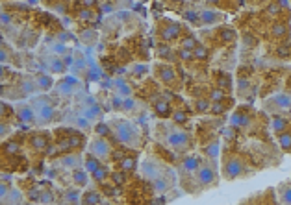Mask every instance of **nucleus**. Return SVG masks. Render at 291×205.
I'll list each match as a JSON object with an SVG mask.
<instances>
[{
	"mask_svg": "<svg viewBox=\"0 0 291 205\" xmlns=\"http://www.w3.org/2000/svg\"><path fill=\"white\" fill-rule=\"evenodd\" d=\"M80 6L82 8H89V10H93L98 6V0H80Z\"/></svg>",
	"mask_w": 291,
	"mask_h": 205,
	"instance_id": "obj_52",
	"label": "nucleus"
},
{
	"mask_svg": "<svg viewBox=\"0 0 291 205\" xmlns=\"http://www.w3.org/2000/svg\"><path fill=\"white\" fill-rule=\"evenodd\" d=\"M158 130L163 132V141H165V144L171 150L180 152V154L193 150L195 139L191 137V133H187L186 130H180L177 124H175V126H163V124H162Z\"/></svg>",
	"mask_w": 291,
	"mask_h": 205,
	"instance_id": "obj_1",
	"label": "nucleus"
},
{
	"mask_svg": "<svg viewBox=\"0 0 291 205\" xmlns=\"http://www.w3.org/2000/svg\"><path fill=\"white\" fill-rule=\"evenodd\" d=\"M288 91H290V94H291V82H288Z\"/></svg>",
	"mask_w": 291,
	"mask_h": 205,
	"instance_id": "obj_56",
	"label": "nucleus"
},
{
	"mask_svg": "<svg viewBox=\"0 0 291 205\" xmlns=\"http://www.w3.org/2000/svg\"><path fill=\"white\" fill-rule=\"evenodd\" d=\"M112 152H113V148L110 146V143L106 141L104 137H98V135H97L93 141L89 143V154L98 157L100 161H102V159H110V157H112Z\"/></svg>",
	"mask_w": 291,
	"mask_h": 205,
	"instance_id": "obj_6",
	"label": "nucleus"
},
{
	"mask_svg": "<svg viewBox=\"0 0 291 205\" xmlns=\"http://www.w3.org/2000/svg\"><path fill=\"white\" fill-rule=\"evenodd\" d=\"M167 170L162 168V164L158 163V161H152V159H146L141 163V174L143 177H146L148 181H152V179H156L160 176H163Z\"/></svg>",
	"mask_w": 291,
	"mask_h": 205,
	"instance_id": "obj_9",
	"label": "nucleus"
},
{
	"mask_svg": "<svg viewBox=\"0 0 291 205\" xmlns=\"http://www.w3.org/2000/svg\"><path fill=\"white\" fill-rule=\"evenodd\" d=\"M95 133L98 135V137H110V135L113 133V130H112V126L106 122H98L97 126H95Z\"/></svg>",
	"mask_w": 291,
	"mask_h": 205,
	"instance_id": "obj_35",
	"label": "nucleus"
},
{
	"mask_svg": "<svg viewBox=\"0 0 291 205\" xmlns=\"http://www.w3.org/2000/svg\"><path fill=\"white\" fill-rule=\"evenodd\" d=\"M158 56H160V59H167V61H173V59H177L178 58L177 54L173 50H169L167 46H162V48L158 50Z\"/></svg>",
	"mask_w": 291,
	"mask_h": 205,
	"instance_id": "obj_42",
	"label": "nucleus"
},
{
	"mask_svg": "<svg viewBox=\"0 0 291 205\" xmlns=\"http://www.w3.org/2000/svg\"><path fill=\"white\" fill-rule=\"evenodd\" d=\"M178 59H182V61H193L195 59V54H193V50H186V48H180V50L177 52Z\"/></svg>",
	"mask_w": 291,
	"mask_h": 205,
	"instance_id": "obj_46",
	"label": "nucleus"
},
{
	"mask_svg": "<svg viewBox=\"0 0 291 205\" xmlns=\"http://www.w3.org/2000/svg\"><path fill=\"white\" fill-rule=\"evenodd\" d=\"M10 22H11V15H10V13H6V11H4V13H2V24L6 26V24H10Z\"/></svg>",
	"mask_w": 291,
	"mask_h": 205,
	"instance_id": "obj_55",
	"label": "nucleus"
},
{
	"mask_svg": "<svg viewBox=\"0 0 291 205\" xmlns=\"http://www.w3.org/2000/svg\"><path fill=\"white\" fill-rule=\"evenodd\" d=\"M154 74H156L165 85H169V87H173V89H178V87H180L178 74L171 65H167V63H158V65H154Z\"/></svg>",
	"mask_w": 291,
	"mask_h": 205,
	"instance_id": "obj_5",
	"label": "nucleus"
},
{
	"mask_svg": "<svg viewBox=\"0 0 291 205\" xmlns=\"http://www.w3.org/2000/svg\"><path fill=\"white\" fill-rule=\"evenodd\" d=\"M217 37L223 44H234L236 39H238V33H236L234 28H230V26H223V28L217 30Z\"/></svg>",
	"mask_w": 291,
	"mask_h": 205,
	"instance_id": "obj_18",
	"label": "nucleus"
},
{
	"mask_svg": "<svg viewBox=\"0 0 291 205\" xmlns=\"http://www.w3.org/2000/svg\"><path fill=\"white\" fill-rule=\"evenodd\" d=\"M230 124L234 128H247L250 124V107H239L238 111L232 115Z\"/></svg>",
	"mask_w": 291,
	"mask_h": 205,
	"instance_id": "obj_13",
	"label": "nucleus"
},
{
	"mask_svg": "<svg viewBox=\"0 0 291 205\" xmlns=\"http://www.w3.org/2000/svg\"><path fill=\"white\" fill-rule=\"evenodd\" d=\"M290 124H291L290 118L280 113H275L271 117V130H273V133L280 135L284 133V132H288V130H290Z\"/></svg>",
	"mask_w": 291,
	"mask_h": 205,
	"instance_id": "obj_14",
	"label": "nucleus"
},
{
	"mask_svg": "<svg viewBox=\"0 0 291 205\" xmlns=\"http://www.w3.org/2000/svg\"><path fill=\"white\" fill-rule=\"evenodd\" d=\"M146 72V67H134V76L135 78H143Z\"/></svg>",
	"mask_w": 291,
	"mask_h": 205,
	"instance_id": "obj_54",
	"label": "nucleus"
},
{
	"mask_svg": "<svg viewBox=\"0 0 291 205\" xmlns=\"http://www.w3.org/2000/svg\"><path fill=\"white\" fill-rule=\"evenodd\" d=\"M271 33H273L275 39H284V37L290 35V26H288L286 22H276V24L271 28Z\"/></svg>",
	"mask_w": 291,
	"mask_h": 205,
	"instance_id": "obj_25",
	"label": "nucleus"
},
{
	"mask_svg": "<svg viewBox=\"0 0 291 205\" xmlns=\"http://www.w3.org/2000/svg\"><path fill=\"white\" fill-rule=\"evenodd\" d=\"M47 67H48V71L52 72V74H63L65 72V61L63 59H58V58H50V61L47 63Z\"/></svg>",
	"mask_w": 291,
	"mask_h": 205,
	"instance_id": "obj_30",
	"label": "nucleus"
},
{
	"mask_svg": "<svg viewBox=\"0 0 291 205\" xmlns=\"http://www.w3.org/2000/svg\"><path fill=\"white\" fill-rule=\"evenodd\" d=\"M158 33H160V37H162L165 43H173L180 37L182 26L173 21H163L162 22V26H160V30H158Z\"/></svg>",
	"mask_w": 291,
	"mask_h": 205,
	"instance_id": "obj_7",
	"label": "nucleus"
},
{
	"mask_svg": "<svg viewBox=\"0 0 291 205\" xmlns=\"http://www.w3.org/2000/svg\"><path fill=\"white\" fill-rule=\"evenodd\" d=\"M243 41L247 43V46H256V44H258V39H256L254 35H250V33H245V35H243Z\"/></svg>",
	"mask_w": 291,
	"mask_h": 205,
	"instance_id": "obj_51",
	"label": "nucleus"
},
{
	"mask_svg": "<svg viewBox=\"0 0 291 205\" xmlns=\"http://www.w3.org/2000/svg\"><path fill=\"white\" fill-rule=\"evenodd\" d=\"M198 17H200V24H204V26H211V24L223 21V15L215 10H202L198 13Z\"/></svg>",
	"mask_w": 291,
	"mask_h": 205,
	"instance_id": "obj_16",
	"label": "nucleus"
},
{
	"mask_svg": "<svg viewBox=\"0 0 291 205\" xmlns=\"http://www.w3.org/2000/svg\"><path fill=\"white\" fill-rule=\"evenodd\" d=\"M91 176H93L95 181H97V183H100V185H104L106 181L112 177V176H110V170H108V166H104V164H102L100 168H97Z\"/></svg>",
	"mask_w": 291,
	"mask_h": 205,
	"instance_id": "obj_29",
	"label": "nucleus"
},
{
	"mask_svg": "<svg viewBox=\"0 0 291 205\" xmlns=\"http://www.w3.org/2000/svg\"><path fill=\"white\" fill-rule=\"evenodd\" d=\"M195 183L198 189H210V187L217 185V172L211 166V163H206V161L200 163L195 172Z\"/></svg>",
	"mask_w": 291,
	"mask_h": 205,
	"instance_id": "obj_4",
	"label": "nucleus"
},
{
	"mask_svg": "<svg viewBox=\"0 0 291 205\" xmlns=\"http://www.w3.org/2000/svg\"><path fill=\"white\" fill-rule=\"evenodd\" d=\"M126 179H128V174H126V172H123V170L112 172V177H110V181H112L115 187H121V185H125Z\"/></svg>",
	"mask_w": 291,
	"mask_h": 205,
	"instance_id": "obj_36",
	"label": "nucleus"
},
{
	"mask_svg": "<svg viewBox=\"0 0 291 205\" xmlns=\"http://www.w3.org/2000/svg\"><path fill=\"white\" fill-rule=\"evenodd\" d=\"M50 50L56 52V54H67V46H63L62 43H56V44L50 46Z\"/></svg>",
	"mask_w": 291,
	"mask_h": 205,
	"instance_id": "obj_53",
	"label": "nucleus"
},
{
	"mask_svg": "<svg viewBox=\"0 0 291 205\" xmlns=\"http://www.w3.org/2000/svg\"><path fill=\"white\" fill-rule=\"evenodd\" d=\"M135 168H137V159H135V154L132 152V154H128L119 163V170H123V172H126V174H132Z\"/></svg>",
	"mask_w": 291,
	"mask_h": 205,
	"instance_id": "obj_20",
	"label": "nucleus"
},
{
	"mask_svg": "<svg viewBox=\"0 0 291 205\" xmlns=\"http://www.w3.org/2000/svg\"><path fill=\"white\" fill-rule=\"evenodd\" d=\"M15 117L19 118L21 126H30V124L37 122L35 109L32 107L30 103H19V105L15 107Z\"/></svg>",
	"mask_w": 291,
	"mask_h": 205,
	"instance_id": "obj_8",
	"label": "nucleus"
},
{
	"mask_svg": "<svg viewBox=\"0 0 291 205\" xmlns=\"http://www.w3.org/2000/svg\"><path fill=\"white\" fill-rule=\"evenodd\" d=\"M134 107H135V102L132 100V98H130V96L123 100V111H132Z\"/></svg>",
	"mask_w": 291,
	"mask_h": 205,
	"instance_id": "obj_50",
	"label": "nucleus"
},
{
	"mask_svg": "<svg viewBox=\"0 0 291 205\" xmlns=\"http://www.w3.org/2000/svg\"><path fill=\"white\" fill-rule=\"evenodd\" d=\"M193 107H195V111H197V113L206 115V113H210V109H211V100H210V98H204V96H200V98L195 100Z\"/></svg>",
	"mask_w": 291,
	"mask_h": 205,
	"instance_id": "obj_28",
	"label": "nucleus"
},
{
	"mask_svg": "<svg viewBox=\"0 0 291 205\" xmlns=\"http://www.w3.org/2000/svg\"><path fill=\"white\" fill-rule=\"evenodd\" d=\"M83 164H85V170H87V172H91V174H93L97 168H100V166H102L100 159H98V157H95V155H91V154L85 155V163Z\"/></svg>",
	"mask_w": 291,
	"mask_h": 205,
	"instance_id": "obj_32",
	"label": "nucleus"
},
{
	"mask_svg": "<svg viewBox=\"0 0 291 205\" xmlns=\"http://www.w3.org/2000/svg\"><path fill=\"white\" fill-rule=\"evenodd\" d=\"M78 19L93 22V21H98V15H97L93 10H89V8H82V10L78 11Z\"/></svg>",
	"mask_w": 291,
	"mask_h": 205,
	"instance_id": "obj_39",
	"label": "nucleus"
},
{
	"mask_svg": "<svg viewBox=\"0 0 291 205\" xmlns=\"http://www.w3.org/2000/svg\"><path fill=\"white\" fill-rule=\"evenodd\" d=\"M4 200V198H2ZM4 205H21L22 204V194L21 192H17V190H13L8 194V202H2Z\"/></svg>",
	"mask_w": 291,
	"mask_h": 205,
	"instance_id": "obj_41",
	"label": "nucleus"
},
{
	"mask_svg": "<svg viewBox=\"0 0 291 205\" xmlns=\"http://www.w3.org/2000/svg\"><path fill=\"white\" fill-rule=\"evenodd\" d=\"M200 163H202L200 155H186V157L180 161V170L186 172V174H195L197 168L200 166Z\"/></svg>",
	"mask_w": 291,
	"mask_h": 205,
	"instance_id": "obj_15",
	"label": "nucleus"
},
{
	"mask_svg": "<svg viewBox=\"0 0 291 205\" xmlns=\"http://www.w3.org/2000/svg\"><path fill=\"white\" fill-rule=\"evenodd\" d=\"M87 181H89V176H87V172H83L82 168H76L73 172V183L76 187H85Z\"/></svg>",
	"mask_w": 291,
	"mask_h": 205,
	"instance_id": "obj_31",
	"label": "nucleus"
},
{
	"mask_svg": "<svg viewBox=\"0 0 291 205\" xmlns=\"http://www.w3.org/2000/svg\"><path fill=\"white\" fill-rule=\"evenodd\" d=\"M78 89V82L76 80H73V78H63L62 82L58 83V91L62 92V94H71V92H74Z\"/></svg>",
	"mask_w": 291,
	"mask_h": 205,
	"instance_id": "obj_23",
	"label": "nucleus"
},
{
	"mask_svg": "<svg viewBox=\"0 0 291 205\" xmlns=\"http://www.w3.org/2000/svg\"><path fill=\"white\" fill-rule=\"evenodd\" d=\"M193 54H195V59H202V61H206V59H208V56H210L208 48H206L204 44H198L197 48L193 50Z\"/></svg>",
	"mask_w": 291,
	"mask_h": 205,
	"instance_id": "obj_44",
	"label": "nucleus"
},
{
	"mask_svg": "<svg viewBox=\"0 0 291 205\" xmlns=\"http://www.w3.org/2000/svg\"><path fill=\"white\" fill-rule=\"evenodd\" d=\"M28 146L37 150V152H43L48 148V135L47 132H33V133L28 135Z\"/></svg>",
	"mask_w": 291,
	"mask_h": 205,
	"instance_id": "obj_12",
	"label": "nucleus"
},
{
	"mask_svg": "<svg viewBox=\"0 0 291 205\" xmlns=\"http://www.w3.org/2000/svg\"><path fill=\"white\" fill-rule=\"evenodd\" d=\"M267 107H273L276 113H288L291 111V94H286V92H278V94H275L273 98L269 100V105Z\"/></svg>",
	"mask_w": 291,
	"mask_h": 205,
	"instance_id": "obj_10",
	"label": "nucleus"
},
{
	"mask_svg": "<svg viewBox=\"0 0 291 205\" xmlns=\"http://www.w3.org/2000/svg\"><path fill=\"white\" fill-rule=\"evenodd\" d=\"M184 19H186V21H189V22H193L195 26H200V17H198L197 11L186 10V11H184Z\"/></svg>",
	"mask_w": 291,
	"mask_h": 205,
	"instance_id": "obj_45",
	"label": "nucleus"
},
{
	"mask_svg": "<svg viewBox=\"0 0 291 205\" xmlns=\"http://www.w3.org/2000/svg\"><path fill=\"white\" fill-rule=\"evenodd\" d=\"M0 130H2V133H0L2 141H6V137H10V135H11V126H10V124H6V120H2Z\"/></svg>",
	"mask_w": 291,
	"mask_h": 205,
	"instance_id": "obj_48",
	"label": "nucleus"
},
{
	"mask_svg": "<svg viewBox=\"0 0 291 205\" xmlns=\"http://www.w3.org/2000/svg\"><path fill=\"white\" fill-rule=\"evenodd\" d=\"M117 87H119V89H117V91H119V94H121V96H125V98H128V96L132 94V91H130V87H128L126 83L117 82Z\"/></svg>",
	"mask_w": 291,
	"mask_h": 205,
	"instance_id": "obj_47",
	"label": "nucleus"
},
{
	"mask_svg": "<svg viewBox=\"0 0 291 205\" xmlns=\"http://www.w3.org/2000/svg\"><path fill=\"white\" fill-rule=\"evenodd\" d=\"M200 43L195 39V37H191V35H187L182 39V48H186V50H195Z\"/></svg>",
	"mask_w": 291,
	"mask_h": 205,
	"instance_id": "obj_43",
	"label": "nucleus"
},
{
	"mask_svg": "<svg viewBox=\"0 0 291 205\" xmlns=\"http://www.w3.org/2000/svg\"><path fill=\"white\" fill-rule=\"evenodd\" d=\"M275 54H276L280 59H291V44H288V43L278 44L276 50H275Z\"/></svg>",
	"mask_w": 291,
	"mask_h": 205,
	"instance_id": "obj_38",
	"label": "nucleus"
},
{
	"mask_svg": "<svg viewBox=\"0 0 291 205\" xmlns=\"http://www.w3.org/2000/svg\"><path fill=\"white\" fill-rule=\"evenodd\" d=\"M78 163H80V157L74 154H67L62 157V164L63 166H67V168H76Z\"/></svg>",
	"mask_w": 291,
	"mask_h": 205,
	"instance_id": "obj_37",
	"label": "nucleus"
},
{
	"mask_svg": "<svg viewBox=\"0 0 291 205\" xmlns=\"http://www.w3.org/2000/svg\"><path fill=\"white\" fill-rule=\"evenodd\" d=\"M202 154L206 155L210 161H215L219 155V141L217 139H211V141L202 148Z\"/></svg>",
	"mask_w": 291,
	"mask_h": 205,
	"instance_id": "obj_22",
	"label": "nucleus"
},
{
	"mask_svg": "<svg viewBox=\"0 0 291 205\" xmlns=\"http://www.w3.org/2000/svg\"><path fill=\"white\" fill-rule=\"evenodd\" d=\"M35 87H37V91H43V92H47V91H50L52 89V78L48 76V74H35Z\"/></svg>",
	"mask_w": 291,
	"mask_h": 205,
	"instance_id": "obj_19",
	"label": "nucleus"
},
{
	"mask_svg": "<svg viewBox=\"0 0 291 205\" xmlns=\"http://www.w3.org/2000/svg\"><path fill=\"white\" fill-rule=\"evenodd\" d=\"M213 80H215V87H219V89H223V91L232 89V78L226 72H215Z\"/></svg>",
	"mask_w": 291,
	"mask_h": 205,
	"instance_id": "obj_21",
	"label": "nucleus"
},
{
	"mask_svg": "<svg viewBox=\"0 0 291 205\" xmlns=\"http://www.w3.org/2000/svg\"><path fill=\"white\" fill-rule=\"evenodd\" d=\"M2 152L8 155H17L19 152H21L22 144L19 143V141H15V139H8V141H4V144H2Z\"/></svg>",
	"mask_w": 291,
	"mask_h": 205,
	"instance_id": "obj_24",
	"label": "nucleus"
},
{
	"mask_svg": "<svg viewBox=\"0 0 291 205\" xmlns=\"http://www.w3.org/2000/svg\"><path fill=\"white\" fill-rule=\"evenodd\" d=\"M152 192H158V194H163L167 192L169 189H171V185H173V179H169V174H163L156 177V179H152Z\"/></svg>",
	"mask_w": 291,
	"mask_h": 205,
	"instance_id": "obj_17",
	"label": "nucleus"
},
{
	"mask_svg": "<svg viewBox=\"0 0 291 205\" xmlns=\"http://www.w3.org/2000/svg\"><path fill=\"white\" fill-rule=\"evenodd\" d=\"M171 118H173V124H177V126H186L191 118V115L187 113L186 109H175Z\"/></svg>",
	"mask_w": 291,
	"mask_h": 205,
	"instance_id": "obj_27",
	"label": "nucleus"
},
{
	"mask_svg": "<svg viewBox=\"0 0 291 205\" xmlns=\"http://www.w3.org/2000/svg\"><path fill=\"white\" fill-rule=\"evenodd\" d=\"M110 126H112L119 143L126 144L130 148H137L141 144V133H139V128L134 122H130L126 118H115V120H112Z\"/></svg>",
	"mask_w": 291,
	"mask_h": 205,
	"instance_id": "obj_2",
	"label": "nucleus"
},
{
	"mask_svg": "<svg viewBox=\"0 0 291 205\" xmlns=\"http://www.w3.org/2000/svg\"><path fill=\"white\" fill-rule=\"evenodd\" d=\"M276 141L280 144V148L284 152H291V132H284V133L276 135Z\"/></svg>",
	"mask_w": 291,
	"mask_h": 205,
	"instance_id": "obj_34",
	"label": "nucleus"
},
{
	"mask_svg": "<svg viewBox=\"0 0 291 205\" xmlns=\"http://www.w3.org/2000/svg\"><path fill=\"white\" fill-rule=\"evenodd\" d=\"M39 202H41V204H52L54 194L50 190H45V192H41V200H39Z\"/></svg>",
	"mask_w": 291,
	"mask_h": 205,
	"instance_id": "obj_49",
	"label": "nucleus"
},
{
	"mask_svg": "<svg viewBox=\"0 0 291 205\" xmlns=\"http://www.w3.org/2000/svg\"><path fill=\"white\" fill-rule=\"evenodd\" d=\"M250 170L247 163H245V159H241L238 154H234V152H226V154L223 155V176H225V179H239V177H245V176H249Z\"/></svg>",
	"mask_w": 291,
	"mask_h": 205,
	"instance_id": "obj_3",
	"label": "nucleus"
},
{
	"mask_svg": "<svg viewBox=\"0 0 291 205\" xmlns=\"http://www.w3.org/2000/svg\"><path fill=\"white\" fill-rule=\"evenodd\" d=\"M278 192H280L282 205H291V185H282Z\"/></svg>",
	"mask_w": 291,
	"mask_h": 205,
	"instance_id": "obj_40",
	"label": "nucleus"
},
{
	"mask_svg": "<svg viewBox=\"0 0 291 205\" xmlns=\"http://www.w3.org/2000/svg\"><path fill=\"white\" fill-rule=\"evenodd\" d=\"M211 102H225L226 100V91L219 89V87H213V89H208V96Z\"/></svg>",
	"mask_w": 291,
	"mask_h": 205,
	"instance_id": "obj_33",
	"label": "nucleus"
},
{
	"mask_svg": "<svg viewBox=\"0 0 291 205\" xmlns=\"http://www.w3.org/2000/svg\"><path fill=\"white\" fill-rule=\"evenodd\" d=\"M100 204V192L98 190H87L83 192L80 205H98Z\"/></svg>",
	"mask_w": 291,
	"mask_h": 205,
	"instance_id": "obj_26",
	"label": "nucleus"
},
{
	"mask_svg": "<svg viewBox=\"0 0 291 205\" xmlns=\"http://www.w3.org/2000/svg\"><path fill=\"white\" fill-rule=\"evenodd\" d=\"M150 107H152V111L156 117H160L162 120H165L169 117H173V107H171V102L165 100V98H154L152 102H150Z\"/></svg>",
	"mask_w": 291,
	"mask_h": 205,
	"instance_id": "obj_11",
	"label": "nucleus"
}]
</instances>
